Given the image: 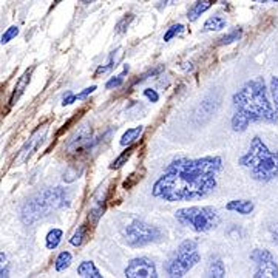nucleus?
Returning <instances> with one entry per match:
<instances>
[{
    "label": "nucleus",
    "instance_id": "nucleus-1",
    "mask_svg": "<svg viewBox=\"0 0 278 278\" xmlns=\"http://www.w3.org/2000/svg\"><path fill=\"white\" fill-rule=\"evenodd\" d=\"M221 169L220 156L175 159L155 183L151 193L169 203L204 198L215 190Z\"/></svg>",
    "mask_w": 278,
    "mask_h": 278
},
{
    "label": "nucleus",
    "instance_id": "nucleus-2",
    "mask_svg": "<svg viewBox=\"0 0 278 278\" xmlns=\"http://www.w3.org/2000/svg\"><path fill=\"white\" fill-rule=\"evenodd\" d=\"M233 132H244L254 122H277L278 116L269 102L266 85L261 78L246 82L233 94Z\"/></svg>",
    "mask_w": 278,
    "mask_h": 278
},
{
    "label": "nucleus",
    "instance_id": "nucleus-3",
    "mask_svg": "<svg viewBox=\"0 0 278 278\" xmlns=\"http://www.w3.org/2000/svg\"><path fill=\"white\" fill-rule=\"evenodd\" d=\"M70 195L62 187H48L30 196L20 209V220L23 224L33 226L60 209L68 206Z\"/></svg>",
    "mask_w": 278,
    "mask_h": 278
},
{
    "label": "nucleus",
    "instance_id": "nucleus-4",
    "mask_svg": "<svg viewBox=\"0 0 278 278\" xmlns=\"http://www.w3.org/2000/svg\"><path fill=\"white\" fill-rule=\"evenodd\" d=\"M239 166L247 169L252 178L257 181H272L278 176V151L269 150L263 139L255 136L249 151L239 158Z\"/></svg>",
    "mask_w": 278,
    "mask_h": 278
},
{
    "label": "nucleus",
    "instance_id": "nucleus-5",
    "mask_svg": "<svg viewBox=\"0 0 278 278\" xmlns=\"http://www.w3.org/2000/svg\"><path fill=\"white\" fill-rule=\"evenodd\" d=\"M175 218L183 226L190 227L192 231L198 233H204L212 229H217L220 226V213L215 207H185L175 212Z\"/></svg>",
    "mask_w": 278,
    "mask_h": 278
},
{
    "label": "nucleus",
    "instance_id": "nucleus-6",
    "mask_svg": "<svg viewBox=\"0 0 278 278\" xmlns=\"http://www.w3.org/2000/svg\"><path fill=\"white\" fill-rule=\"evenodd\" d=\"M199 263L198 243L193 239H185L176 250V254L166 263V269L169 277H184L188 271Z\"/></svg>",
    "mask_w": 278,
    "mask_h": 278
},
{
    "label": "nucleus",
    "instance_id": "nucleus-7",
    "mask_svg": "<svg viewBox=\"0 0 278 278\" xmlns=\"http://www.w3.org/2000/svg\"><path fill=\"white\" fill-rule=\"evenodd\" d=\"M124 238L130 247H142L150 243L159 241L162 238V232L156 226L147 224L141 220H135L124 229Z\"/></svg>",
    "mask_w": 278,
    "mask_h": 278
},
{
    "label": "nucleus",
    "instance_id": "nucleus-8",
    "mask_svg": "<svg viewBox=\"0 0 278 278\" xmlns=\"http://www.w3.org/2000/svg\"><path fill=\"white\" fill-rule=\"evenodd\" d=\"M93 145H94V139H93L92 129L88 127V125H82V127L68 139L65 150L73 158H82L90 153Z\"/></svg>",
    "mask_w": 278,
    "mask_h": 278
},
{
    "label": "nucleus",
    "instance_id": "nucleus-9",
    "mask_svg": "<svg viewBox=\"0 0 278 278\" xmlns=\"http://www.w3.org/2000/svg\"><path fill=\"white\" fill-rule=\"evenodd\" d=\"M250 260L255 263V278H278V264L269 250L255 249Z\"/></svg>",
    "mask_w": 278,
    "mask_h": 278
},
{
    "label": "nucleus",
    "instance_id": "nucleus-10",
    "mask_svg": "<svg viewBox=\"0 0 278 278\" xmlns=\"http://www.w3.org/2000/svg\"><path fill=\"white\" fill-rule=\"evenodd\" d=\"M125 277L127 278H156V266L150 258L139 257L129 263L125 268Z\"/></svg>",
    "mask_w": 278,
    "mask_h": 278
},
{
    "label": "nucleus",
    "instance_id": "nucleus-11",
    "mask_svg": "<svg viewBox=\"0 0 278 278\" xmlns=\"http://www.w3.org/2000/svg\"><path fill=\"white\" fill-rule=\"evenodd\" d=\"M105 204H107V192H105V187H100L94 193L93 201H92V207L88 210V220H90V224L93 227L99 223L100 217L104 215Z\"/></svg>",
    "mask_w": 278,
    "mask_h": 278
},
{
    "label": "nucleus",
    "instance_id": "nucleus-12",
    "mask_svg": "<svg viewBox=\"0 0 278 278\" xmlns=\"http://www.w3.org/2000/svg\"><path fill=\"white\" fill-rule=\"evenodd\" d=\"M46 130H48L46 125H42V129H37V130L33 133V136H31L28 141L23 144V147L20 148L19 156L16 158L17 162H23V161H27V159L30 158V155H31L33 151H34L37 147H39V144L44 141V138H45V135H46Z\"/></svg>",
    "mask_w": 278,
    "mask_h": 278
},
{
    "label": "nucleus",
    "instance_id": "nucleus-13",
    "mask_svg": "<svg viewBox=\"0 0 278 278\" xmlns=\"http://www.w3.org/2000/svg\"><path fill=\"white\" fill-rule=\"evenodd\" d=\"M31 73H33V68L27 70V71H25V73L20 76L19 82L16 84L14 92H12V94H11V97H9V107L14 105L17 100L20 99V96L25 93V90L28 88V84H30V81H31Z\"/></svg>",
    "mask_w": 278,
    "mask_h": 278
},
{
    "label": "nucleus",
    "instance_id": "nucleus-14",
    "mask_svg": "<svg viewBox=\"0 0 278 278\" xmlns=\"http://www.w3.org/2000/svg\"><path fill=\"white\" fill-rule=\"evenodd\" d=\"M207 277H213V278H223V277H226V266H224L223 260L218 255H212L209 258Z\"/></svg>",
    "mask_w": 278,
    "mask_h": 278
},
{
    "label": "nucleus",
    "instance_id": "nucleus-15",
    "mask_svg": "<svg viewBox=\"0 0 278 278\" xmlns=\"http://www.w3.org/2000/svg\"><path fill=\"white\" fill-rule=\"evenodd\" d=\"M254 203H252L250 199H233L231 203L226 204V209L231 210V212H236V213H241V215H249L254 212Z\"/></svg>",
    "mask_w": 278,
    "mask_h": 278
},
{
    "label": "nucleus",
    "instance_id": "nucleus-16",
    "mask_svg": "<svg viewBox=\"0 0 278 278\" xmlns=\"http://www.w3.org/2000/svg\"><path fill=\"white\" fill-rule=\"evenodd\" d=\"M212 6V0H198L196 3H193V6L188 9L187 12V17L190 22H195L201 14H204V12Z\"/></svg>",
    "mask_w": 278,
    "mask_h": 278
},
{
    "label": "nucleus",
    "instance_id": "nucleus-17",
    "mask_svg": "<svg viewBox=\"0 0 278 278\" xmlns=\"http://www.w3.org/2000/svg\"><path fill=\"white\" fill-rule=\"evenodd\" d=\"M78 274L84 278H102L93 261H82L78 268Z\"/></svg>",
    "mask_w": 278,
    "mask_h": 278
},
{
    "label": "nucleus",
    "instance_id": "nucleus-18",
    "mask_svg": "<svg viewBox=\"0 0 278 278\" xmlns=\"http://www.w3.org/2000/svg\"><path fill=\"white\" fill-rule=\"evenodd\" d=\"M226 27V19L220 14L217 16H212L206 20L204 23V31H220Z\"/></svg>",
    "mask_w": 278,
    "mask_h": 278
},
{
    "label": "nucleus",
    "instance_id": "nucleus-19",
    "mask_svg": "<svg viewBox=\"0 0 278 278\" xmlns=\"http://www.w3.org/2000/svg\"><path fill=\"white\" fill-rule=\"evenodd\" d=\"M62 235H64V232H62L60 229H51L46 236H45V246L46 249H56L60 241H62Z\"/></svg>",
    "mask_w": 278,
    "mask_h": 278
},
{
    "label": "nucleus",
    "instance_id": "nucleus-20",
    "mask_svg": "<svg viewBox=\"0 0 278 278\" xmlns=\"http://www.w3.org/2000/svg\"><path fill=\"white\" fill-rule=\"evenodd\" d=\"M135 148H136V145H129L127 147V150H124L122 153L111 162V166H110V169H113V170H118V169H121L124 164H127V161L130 159V156L133 155V151H135Z\"/></svg>",
    "mask_w": 278,
    "mask_h": 278
},
{
    "label": "nucleus",
    "instance_id": "nucleus-21",
    "mask_svg": "<svg viewBox=\"0 0 278 278\" xmlns=\"http://www.w3.org/2000/svg\"><path fill=\"white\" fill-rule=\"evenodd\" d=\"M141 133H142V127H141V125H139V127H135V129H129L127 132L122 135V138H121V145L125 147V145L133 144Z\"/></svg>",
    "mask_w": 278,
    "mask_h": 278
},
{
    "label": "nucleus",
    "instance_id": "nucleus-22",
    "mask_svg": "<svg viewBox=\"0 0 278 278\" xmlns=\"http://www.w3.org/2000/svg\"><path fill=\"white\" fill-rule=\"evenodd\" d=\"M71 260H73V257H71L70 252H67V250L60 252V254L57 255V258H56V263H54L56 271H57V272H62V271H65L67 268H70Z\"/></svg>",
    "mask_w": 278,
    "mask_h": 278
},
{
    "label": "nucleus",
    "instance_id": "nucleus-23",
    "mask_svg": "<svg viewBox=\"0 0 278 278\" xmlns=\"http://www.w3.org/2000/svg\"><path fill=\"white\" fill-rule=\"evenodd\" d=\"M87 233H88V226L87 224H82L78 227V231H76L73 233V236L70 238V243L76 247H79L84 241H85V238H87Z\"/></svg>",
    "mask_w": 278,
    "mask_h": 278
},
{
    "label": "nucleus",
    "instance_id": "nucleus-24",
    "mask_svg": "<svg viewBox=\"0 0 278 278\" xmlns=\"http://www.w3.org/2000/svg\"><path fill=\"white\" fill-rule=\"evenodd\" d=\"M241 36H243V31L239 30V28H236V30H233L232 33L223 36L221 39H220V42H218V45H229V44H232V42H235V41L241 39Z\"/></svg>",
    "mask_w": 278,
    "mask_h": 278
},
{
    "label": "nucleus",
    "instance_id": "nucleus-25",
    "mask_svg": "<svg viewBox=\"0 0 278 278\" xmlns=\"http://www.w3.org/2000/svg\"><path fill=\"white\" fill-rule=\"evenodd\" d=\"M129 73V67H125L124 70H122V73L121 74H118V76H115V78H111L107 84H105V87L108 88V90H113V88H118V87H121L122 84H124V79H125V74Z\"/></svg>",
    "mask_w": 278,
    "mask_h": 278
},
{
    "label": "nucleus",
    "instance_id": "nucleus-26",
    "mask_svg": "<svg viewBox=\"0 0 278 278\" xmlns=\"http://www.w3.org/2000/svg\"><path fill=\"white\" fill-rule=\"evenodd\" d=\"M19 34V27H16V25H12V27H9L3 34H2V45H6L8 42H11L12 39H14V37Z\"/></svg>",
    "mask_w": 278,
    "mask_h": 278
},
{
    "label": "nucleus",
    "instance_id": "nucleus-27",
    "mask_svg": "<svg viewBox=\"0 0 278 278\" xmlns=\"http://www.w3.org/2000/svg\"><path fill=\"white\" fill-rule=\"evenodd\" d=\"M183 30H184V27L183 25H172V27L169 28V31L164 34V42H169V41H172L175 36H178L180 33H183Z\"/></svg>",
    "mask_w": 278,
    "mask_h": 278
},
{
    "label": "nucleus",
    "instance_id": "nucleus-28",
    "mask_svg": "<svg viewBox=\"0 0 278 278\" xmlns=\"http://www.w3.org/2000/svg\"><path fill=\"white\" fill-rule=\"evenodd\" d=\"M115 53H111L110 54V57H108V64L107 65H100L97 70H96V73H94V76L97 78V76H100V74H105V73H108L113 67H115Z\"/></svg>",
    "mask_w": 278,
    "mask_h": 278
},
{
    "label": "nucleus",
    "instance_id": "nucleus-29",
    "mask_svg": "<svg viewBox=\"0 0 278 278\" xmlns=\"http://www.w3.org/2000/svg\"><path fill=\"white\" fill-rule=\"evenodd\" d=\"M133 20V14H129V16H125L121 22H118V25H116V33L118 34H122V33H125L129 30V27H130V22Z\"/></svg>",
    "mask_w": 278,
    "mask_h": 278
},
{
    "label": "nucleus",
    "instance_id": "nucleus-30",
    "mask_svg": "<svg viewBox=\"0 0 278 278\" xmlns=\"http://www.w3.org/2000/svg\"><path fill=\"white\" fill-rule=\"evenodd\" d=\"M81 172H82V170H78V169H76L74 166H70V167H68V170H67V172H65V175H64V181H67V183L74 181L76 178H79Z\"/></svg>",
    "mask_w": 278,
    "mask_h": 278
},
{
    "label": "nucleus",
    "instance_id": "nucleus-31",
    "mask_svg": "<svg viewBox=\"0 0 278 278\" xmlns=\"http://www.w3.org/2000/svg\"><path fill=\"white\" fill-rule=\"evenodd\" d=\"M0 258H2V269H0V277L6 278V277H9V264L6 261V255L3 254V252L0 254Z\"/></svg>",
    "mask_w": 278,
    "mask_h": 278
},
{
    "label": "nucleus",
    "instance_id": "nucleus-32",
    "mask_svg": "<svg viewBox=\"0 0 278 278\" xmlns=\"http://www.w3.org/2000/svg\"><path fill=\"white\" fill-rule=\"evenodd\" d=\"M271 92H272V97H274L275 107H277V110H278V78H272V82H271Z\"/></svg>",
    "mask_w": 278,
    "mask_h": 278
},
{
    "label": "nucleus",
    "instance_id": "nucleus-33",
    "mask_svg": "<svg viewBox=\"0 0 278 278\" xmlns=\"http://www.w3.org/2000/svg\"><path fill=\"white\" fill-rule=\"evenodd\" d=\"M162 70H164V67H162V65H159V67H156V68H153V70H150L148 73L142 74L141 78H138V79L135 81V84H138V82H142V81L148 79V76H156V74H159V73H161Z\"/></svg>",
    "mask_w": 278,
    "mask_h": 278
},
{
    "label": "nucleus",
    "instance_id": "nucleus-34",
    "mask_svg": "<svg viewBox=\"0 0 278 278\" xmlns=\"http://www.w3.org/2000/svg\"><path fill=\"white\" fill-rule=\"evenodd\" d=\"M144 96L150 100V102H158L159 100V94L156 93V90H153V88H145Z\"/></svg>",
    "mask_w": 278,
    "mask_h": 278
},
{
    "label": "nucleus",
    "instance_id": "nucleus-35",
    "mask_svg": "<svg viewBox=\"0 0 278 278\" xmlns=\"http://www.w3.org/2000/svg\"><path fill=\"white\" fill-rule=\"evenodd\" d=\"M94 90H96V85H92V87L85 88V90H82L79 94H76V97H78V100H82V99H85L87 96H90Z\"/></svg>",
    "mask_w": 278,
    "mask_h": 278
},
{
    "label": "nucleus",
    "instance_id": "nucleus-36",
    "mask_svg": "<svg viewBox=\"0 0 278 278\" xmlns=\"http://www.w3.org/2000/svg\"><path fill=\"white\" fill-rule=\"evenodd\" d=\"M139 180H141V176L130 175V181H125V183H124V188H130V187H133Z\"/></svg>",
    "mask_w": 278,
    "mask_h": 278
},
{
    "label": "nucleus",
    "instance_id": "nucleus-37",
    "mask_svg": "<svg viewBox=\"0 0 278 278\" xmlns=\"http://www.w3.org/2000/svg\"><path fill=\"white\" fill-rule=\"evenodd\" d=\"M74 100H78V97H76V94H73V93H67V97H64V100H62V105H70V104H73Z\"/></svg>",
    "mask_w": 278,
    "mask_h": 278
},
{
    "label": "nucleus",
    "instance_id": "nucleus-38",
    "mask_svg": "<svg viewBox=\"0 0 278 278\" xmlns=\"http://www.w3.org/2000/svg\"><path fill=\"white\" fill-rule=\"evenodd\" d=\"M272 238H274V243L278 244V224H275L272 227Z\"/></svg>",
    "mask_w": 278,
    "mask_h": 278
},
{
    "label": "nucleus",
    "instance_id": "nucleus-39",
    "mask_svg": "<svg viewBox=\"0 0 278 278\" xmlns=\"http://www.w3.org/2000/svg\"><path fill=\"white\" fill-rule=\"evenodd\" d=\"M172 2H173V0H161V2H159V5H158V9H162V8L169 6V5H170Z\"/></svg>",
    "mask_w": 278,
    "mask_h": 278
},
{
    "label": "nucleus",
    "instance_id": "nucleus-40",
    "mask_svg": "<svg viewBox=\"0 0 278 278\" xmlns=\"http://www.w3.org/2000/svg\"><path fill=\"white\" fill-rule=\"evenodd\" d=\"M82 2H84L85 5H90V3H94L96 0H82Z\"/></svg>",
    "mask_w": 278,
    "mask_h": 278
},
{
    "label": "nucleus",
    "instance_id": "nucleus-41",
    "mask_svg": "<svg viewBox=\"0 0 278 278\" xmlns=\"http://www.w3.org/2000/svg\"><path fill=\"white\" fill-rule=\"evenodd\" d=\"M252 2H255V3H266L268 0H252Z\"/></svg>",
    "mask_w": 278,
    "mask_h": 278
},
{
    "label": "nucleus",
    "instance_id": "nucleus-42",
    "mask_svg": "<svg viewBox=\"0 0 278 278\" xmlns=\"http://www.w3.org/2000/svg\"><path fill=\"white\" fill-rule=\"evenodd\" d=\"M274 2H278V0H274Z\"/></svg>",
    "mask_w": 278,
    "mask_h": 278
}]
</instances>
